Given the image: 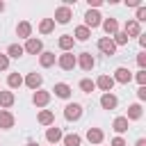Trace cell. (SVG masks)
<instances>
[{"label": "cell", "instance_id": "cell-1", "mask_svg": "<svg viewBox=\"0 0 146 146\" xmlns=\"http://www.w3.org/2000/svg\"><path fill=\"white\" fill-rule=\"evenodd\" d=\"M75 64H80L82 71H91V68L96 66V59H94L91 52H80V55L75 57Z\"/></svg>", "mask_w": 146, "mask_h": 146}, {"label": "cell", "instance_id": "cell-2", "mask_svg": "<svg viewBox=\"0 0 146 146\" xmlns=\"http://www.w3.org/2000/svg\"><path fill=\"white\" fill-rule=\"evenodd\" d=\"M64 116H66V121H78L82 116V105L80 103H68L64 107Z\"/></svg>", "mask_w": 146, "mask_h": 146}, {"label": "cell", "instance_id": "cell-3", "mask_svg": "<svg viewBox=\"0 0 146 146\" xmlns=\"http://www.w3.org/2000/svg\"><path fill=\"white\" fill-rule=\"evenodd\" d=\"M100 23H103V16H100V14L96 11V9H94V11L89 9V11L84 14V27H89V30H94V27H98Z\"/></svg>", "mask_w": 146, "mask_h": 146}, {"label": "cell", "instance_id": "cell-4", "mask_svg": "<svg viewBox=\"0 0 146 146\" xmlns=\"http://www.w3.org/2000/svg\"><path fill=\"white\" fill-rule=\"evenodd\" d=\"M71 18H73L71 7H64V5H62V7H57V9H55V18H52V21H57V23H62V25H64V23H68Z\"/></svg>", "mask_w": 146, "mask_h": 146}, {"label": "cell", "instance_id": "cell-5", "mask_svg": "<svg viewBox=\"0 0 146 146\" xmlns=\"http://www.w3.org/2000/svg\"><path fill=\"white\" fill-rule=\"evenodd\" d=\"M57 64H59V68H64V71H73V68H75V55H73V52H64V55H59Z\"/></svg>", "mask_w": 146, "mask_h": 146}, {"label": "cell", "instance_id": "cell-6", "mask_svg": "<svg viewBox=\"0 0 146 146\" xmlns=\"http://www.w3.org/2000/svg\"><path fill=\"white\" fill-rule=\"evenodd\" d=\"M98 50L105 52V55H114L116 52V46H114V41L110 36H103V39H98Z\"/></svg>", "mask_w": 146, "mask_h": 146}, {"label": "cell", "instance_id": "cell-7", "mask_svg": "<svg viewBox=\"0 0 146 146\" xmlns=\"http://www.w3.org/2000/svg\"><path fill=\"white\" fill-rule=\"evenodd\" d=\"M114 82H119V84H128L130 80H132V73L128 71V68H123V66H119L116 71H114V78H112Z\"/></svg>", "mask_w": 146, "mask_h": 146}, {"label": "cell", "instance_id": "cell-8", "mask_svg": "<svg viewBox=\"0 0 146 146\" xmlns=\"http://www.w3.org/2000/svg\"><path fill=\"white\" fill-rule=\"evenodd\" d=\"M23 50H25V52H30V55H36V52H41V50H43V43H41V39H34V36H30Z\"/></svg>", "mask_w": 146, "mask_h": 146}, {"label": "cell", "instance_id": "cell-9", "mask_svg": "<svg viewBox=\"0 0 146 146\" xmlns=\"http://www.w3.org/2000/svg\"><path fill=\"white\" fill-rule=\"evenodd\" d=\"M123 32H125V34H128V39H130V36H139V34H141V27H139V23H137L135 18H130V21H125Z\"/></svg>", "mask_w": 146, "mask_h": 146}, {"label": "cell", "instance_id": "cell-10", "mask_svg": "<svg viewBox=\"0 0 146 146\" xmlns=\"http://www.w3.org/2000/svg\"><path fill=\"white\" fill-rule=\"evenodd\" d=\"M94 84H96L98 89H103L105 94H110V91H112V87H114V80H112V75H100Z\"/></svg>", "mask_w": 146, "mask_h": 146}, {"label": "cell", "instance_id": "cell-11", "mask_svg": "<svg viewBox=\"0 0 146 146\" xmlns=\"http://www.w3.org/2000/svg\"><path fill=\"white\" fill-rule=\"evenodd\" d=\"M100 105H103V110H114L119 105V98L114 94H103L100 96Z\"/></svg>", "mask_w": 146, "mask_h": 146}, {"label": "cell", "instance_id": "cell-12", "mask_svg": "<svg viewBox=\"0 0 146 146\" xmlns=\"http://www.w3.org/2000/svg\"><path fill=\"white\" fill-rule=\"evenodd\" d=\"M14 125V114L7 112V110H0V128L2 130H9Z\"/></svg>", "mask_w": 146, "mask_h": 146}, {"label": "cell", "instance_id": "cell-13", "mask_svg": "<svg viewBox=\"0 0 146 146\" xmlns=\"http://www.w3.org/2000/svg\"><path fill=\"white\" fill-rule=\"evenodd\" d=\"M16 34H18L21 39H30V34H32V25H30L27 21H21V23L16 25Z\"/></svg>", "mask_w": 146, "mask_h": 146}, {"label": "cell", "instance_id": "cell-14", "mask_svg": "<svg viewBox=\"0 0 146 146\" xmlns=\"http://www.w3.org/2000/svg\"><path fill=\"white\" fill-rule=\"evenodd\" d=\"M73 43H75V39H73V34H62L59 36V41H57V46L64 50V52H68L71 48H73Z\"/></svg>", "mask_w": 146, "mask_h": 146}, {"label": "cell", "instance_id": "cell-15", "mask_svg": "<svg viewBox=\"0 0 146 146\" xmlns=\"http://www.w3.org/2000/svg\"><path fill=\"white\" fill-rule=\"evenodd\" d=\"M100 25H103V30H105L107 34H112V36L119 32V23H116V18H105Z\"/></svg>", "mask_w": 146, "mask_h": 146}, {"label": "cell", "instance_id": "cell-16", "mask_svg": "<svg viewBox=\"0 0 146 146\" xmlns=\"http://www.w3.org/2000/svg\"><path fill=\"white\" fill-rule=\"evenodd\" d=\"M52 91H55V96H57V98H68V96H71V87H68L66 82H57Z\"/></svg>", "mask_w": 146, "mask_h": 146}, {"label": "cell", "instance_id": "cell-17", "mask_svg": "<svg viewBox=\"0 0 146 146\" xmlns=\"http://www.w3.org/2000/svg\"><path fill=\"white\" fill-rule=\"evenodd\" d=\"M48 100H50V94L48 91H34V96H32V103L39 105V107L48 105Z\"/></svg>", "mask_w": 146, "mask_h": 146}, {"label": "cell", "instance_id": "cell-18", "mask_svg": "<svg viewBox=\"0 0 146 146\" xmlns=\"http://www.w3.org/2000/svg\"><path fill=\"white\" fill-rule=\"evenodd\" d=\"M41 82H43V78H41L39 73H30V75L25 78V84H27L30 89H39V87H41Z\"/></svg>", "mask_w": 146, "mask_h": 146}, {"label": "cell", "instance_id": "cell-19", "mask_svg": "<svg viewBox=\"0 0 146 146\" xmlns=\"http://www.w3.org/2000/svg\"><path fill=\"white\" fill-rule=\"evenodd\" d=\"M62 137H64V135H62V130H59V128H48V130H46V139H48L52 146H55Z\"/></svg>", "mask_w": 146, "mask_h": 146}, {"label": "cell", "instance_id": "cell-20", "mask_svg": "<svg viewBox=\"0 0 146 146\" xmlns=\"http://www.w3.org/2000/svg\"><path fill=\"white\" fill-rule=\"evenodd\" d=\"M87 139H89L91 144H100V141H103V130H100V128H89V130H87Z\"/></svg>", "mask_w": 146, "mask_h": 146}, {"label": "cell", "instance_id": "cell-21", "mask_svg": "<svg viewBox=\"0 0 146 146\" xmlns=\"http://www.w3.org/2000/svg\"><path fill=\"white\" fill-rule=\"evenodd\" d=\"M52 30H55V21H52V18H43V21L39 23V32H41V34H50Z\"/></svg>", "mask_w": 146, "mask_h": 146}, {"label": "cell", "instance_id": "cell-22", "mask_svg": "<svg viewBox=\"0 0 146 146\" xmlns=\"http://www.w3.org/2000/svg\"><path fill=\"white\" fill-rule=\"evenodd\" d=\"M52 121H55V114H52L50 110H41V112H39V123H41V125H50Z\"/></svg>", "mask_w": 146, "mask_h": 146}, {"label": "cell", "instance_id": "cell-23", "mask_svg": "<svg viewBox=\"0 0 146 146\" xmlns=\"http://www.w3.org/2000/svg\"><path fill=\"white\" fill-rule=\"evenodd\" d=\"M112 128H114L119 135H121V132H125V130H128V119H125V116H116V119H114V123H112Z\"/></svg>", "mask_w": 146, "mask_h": 146}, {"label": "cell", "instance_id": "cell-24", "mask_svg": "<svg viewBox=\"0 0 146 146\" xmlns=\"http://www.w3.org/2000/svg\"><path fill=\"white\" fill-rule=\"evenodd\" d=\"M89 36H91V30H89V27H84V25L75 27V36H73V39H78V41H87Z\"/></svg>", "mask_w": 146, "mask_h": 146}, {"label": "cell", "instance_id": "cell-25", "mask_svg": "<svg viewBox=\"0 0 146 146\" xmlns=\"http://www.w3.org/2000/svg\"><path fill=\"white\" fill-rule=\"evenodd\" d=\"M39 64H41L43 68L52 66V64H55V52H41V57H39Z\"/></svg>", "mask_w": 146, "mask_h": 146}, {"label": "cell", "instance_id": "cell-26", "mask_svg": "<svg viewBox=\"0 0 146 146\" xmlns=\"http://www.w3.org/2000/svg\"><path fill=\"white\" fill-rule=\"evenodd\" d=\"M23 52H25V50H23V46H18V43H11V46L7 48V57H14V59H18Z\"/></svg>", "mask_w": 146, "mask_h": 146}, {"label": "cell", "instance_id": "cell-27", "mask_svg": "<svg viewBox=\"0 0 146 146\" xmlns=\"http://www.w3.org/2000/svg\"><path fill=\"white\" fill-rule=\"evenodd\" d=\"M125 119H132V121L141 119V105H137V103H135V105H130V107H128V116H125Z\"/></svg>", "mask_w": 146, "mask_h": 146}, {"label": "cell", "instance_id": "cell-28", "mask_svg": "<svg viewBox=\"0 0 146 146\" xmlns=\"http://www.w3.org/2000/svg\"><path fill=\"white\" fill-rule=\"evenodd\" d=\"M0 105L2 107H11L14 105V94L11 91H0Z\"/></svg>", "mask_w": 146, "mask_h": 146}, {"label": "cell", "instance_id": "cell-29", "mask_svg": "<svg viewBox=\"0 0 146 146\" xmlns=\"http://www.w3.org/2000/svg\"><path fill=\"white\" fill-rule=\"evenodd\" d=\"M7 84H9L11 89L21 87V84H23V78H21V73H9V78H7Z\"/></svg>", "mask_w": 146, "mask_h": 146}, {"label": "cell", "instance_id": "cell-30", "mask_svg": "<svg viewBox=\"0 0 146 146\" xmlns=\"http://www.w3.org/2000/svg\"><path fill=\"white\" fill-rule=\"evenodd\" d=\"M62 139H64V146H80V141H82L80 135H75V132L73 135H64Z\"/></svg>", "mask_w": 146, "mask_h": 146}, {"label": "cell", "instance_id": "cell-31", "mask_svg": "<svg viewBox=\"0 0 146 146\" xmlns=\"http://www.w3.org/2000/svg\"><path fill=\"white\" fill-rule=\"evenodd\" d=\"M112 41H114V46H125V43H128V34H125L123 30H119V32L114 34Z\"/></svg>", "mask_w": 146, "mask_h": 146}, {"label": "cell", "instance_id": "cell-32", "mask_svg": "<svg viewBox=\"0 0 146 146\" xmlns=\"http://www.w3.org/2000/svg\"><path fill=\"white\" fill-rule=\"evenodd\" d=\"M80 89H82L84 94H91V91L96 89V84H94V80H89V78H84V80H80Z\"/></svg>", "mask_w": 146, "mask_h": 146}, {"label": "cell", "instance_id": "cell-33", "mask_svg": "<svg viewBox=\"0 0 146 146\" xmlns=\"http://www.w3.org/2000/svg\"><path fill=\"white\" fill-rule=\"evenodd\" d=\"M137 23H141V21H146V7L141 5V7H137V18H135Z\"/></svg>", "mask_w": 146, "mask_h": 146}, {"label": "cell", "instance_id": "cell-34", "mask_svg": "<svg viewBox=\"0 0 146 146\" xmlns=\"http://www.w3.org/2000/svg\"><path fill=\"white\" fill-rule=\"evenodd\" d=\"M135 78H137V82H139V87H146V71H139V73H137Z\"/></svg>", "mask_w": 146, "mask_h": 146}, {"label": "cell", "instance_id": "cell-35", "mask_svg": "<svg viewBox=\"0 0 146 146\" xmlns=\"http://www.w3.org/2000/svg\"><path fill=\"white\" fill-rule=\"evenodd\" d=\"M7 66H9V57H7V55H2V52H0V71H5V68H7Z\"/></svg>", "mask_w": 146, "mask_h": 146}, {"label": "cell", "instance_id": "cell-36", "mask_svg": "<svg viewBox=\"0 0 146 146\" xmlns=\"http://www.w3.org/2000/svg\"><path fill=\"white\" fill-rule=\"evenodd\" d=\"M137 64H139L141 71H144V66H146V52H139V55H137Z\"/></svg>", "mask_w": 146, "mask_h": 146}, {"label": "cell", "instance_id": "cell-37", "mask_svg": "<svg viewBox=\"0 0 146 146\" xmlns=\"http://www.w3.org/2000/svg\"><path fill=\"white\" fill-rule=\"evenodd\" d=\"M112 146H125V139L123 137H114L112 139Z\"/></svg>", "mask_w": 146, "mask_h": 146}, {"label": "cell", "instance_id": "cell-38", "mask_svg": "<svg viewBox=\"0 0 146 146\" xmlns=\"http://www.w3.org/2000/svg\"><path fill=\"white\" fill-rule=\"evenodd\" d=\"M137 96H139V100H144L146 98V87H139L137 89Z\"/></svg>", "mask_w": 146, "mask_h": 146}, {"label": "cell", "instance_id": "cell-39", "mask_svg": "<svg viewBox=\"0 0 146 146\" xmlns=\"http://www.w3.org/2000/svg\"><path fill=\"white\" fill-rule=\"evenodd\" d=\"M125 5H128V7H141V2H139V0H128Z\"/></svg>", "mask_w": 146, "mask_h": 146}, {"label": "cell", "instance_id": "cell-40", "mask_svg": "<svg viewBox=\"0 0 146 146\" xmlns=\"http://www.w3.org/2000/svg\"><path fill=\"white\" fill-rule=\"evenodd\" d=\"M135 146H146V139H137V144Z\"/></svg>", "mask_w": 146, "mask_h": 146}, {"label": "cell", "instance_id": "cell-41", "mask_svg": "<svg viewBox=\"0 0 146 146\" xmlns=\"http://www.w3.org/2000/svg\"><path fill=\"white\" fill-rule=\"evenodd\" d=\"M0 11H5V2L2 0H0Z\"/></svg>", "mask_w": 146, "mask_h": 146}, {"label": "cell", "instance_id": "cell-42", "mask_svg": "<svg viewBox=\"0 0 146 146\" xmlns=\"http://www.w3.org/2000/svg\"><path fill=\"white\" fill-rule=\"evenodd\" d=\"M27 146H39V144H36V141H30V144H27Z\"/></svg>", "mask_w": 146, "mask_h": 146}]
</instances>
